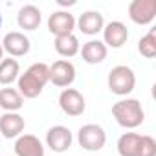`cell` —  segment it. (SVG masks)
I'll use <instances>...</instances> for the list:
<instances>
[{
    "mask_svg": "<svg viewBox=\"0 0 156 156\" xmlns=\"http://www.w3.org/2000/svg\"><path fill=\"white\" fill-rule=\"evenodd\" d=\"M50 83V66L46 62H33L17 79V90L24 99H35Z\"/></svg>",
    "mask_w": 156,
    "mask_h": 156,
    "instance_id": "1",
    "label": "cell"
},
{
    "mask_svg": "<svg viewBox=\"0 0 156 156\" xmlns=\"http://www.w3.org/2000/svg\"><path fill=\"white\" fill-rule=\"evenodd\" d=\"M112 116L123 129H136L145 121V112L136 98H127L112 105Z\"/></svg>",
    "mask_w": 156,
    "mask_h": 156,
    "instance_id": "2",
    "label": "cell"
},
{
    "mask_svg": "<svg viewBox=\"0 0 156 156\" xmlns=\"http://www.w3.org/2000/svg\"><path fill=\"white\" fill-rule=\"evenodd\" d=\"M108 90L116 96H129L136 87V73L127 64H118L108 72Z\"/></svg>",
    "mask_w": 156,
    "mask_h": 156,
    "instance_id": "3",
    "label": "cell"
},
{
    "mask_svg": "<svg viewBox=\"0 0 156 156\" xmlns=\"http://www.w3.org/2000/svg\"><path fill=\"white\" fill-rule=\"evenodd\" d=\"M77 141H79V145L85 151L96 152V151H101L105 147L107 132L98 123H87V125H83L79 129V132H77Z\"/></svg>",
    "mask_w": 156,
    "mask_h": 156,
    "instance_id": "4",
    "label": "cell"
},
{
    "mask_svg": "<svg viewBox=\"0 0 156 156\" xmlns=\"http://www.w3.org/2000/svg\"><path fill=\"white\" fill-rule=\"evenodd\" d=\"M75 81V66L68 59H59L50 66V83L59 88H68Z\"/></svg>",
    "mask_w": 156,
    "mask_h": 156,
    "instance_id": "5",
    "label": "cell"
},
{
    "mask_svg": "<svg viewBox=\"0 0 156 156\" xmlns=\"http://www.w3.org/2000/svg\"><path fill=\"white\" fill-rule=\"evenodd\" d=\"M59 107L61 110L66 114V116H72V118H77L81 116L87 108V101L83 98V94L75 88H64L61 94H59Z\"/></svg>",
    "mask_w": 156,
    "mask_h": 156,
    "instance_id": "6",
    "label": "cell"
},
{
    "mask_svg": "<svg viewBox=\"0 0 156 156\" xmlns=\"http://www.w3.org/2000/svg\"><path fill=\"white\" fill-rule=\"evenodd\" d=\"M129 17L134 24H151L156 17V0H132L129 4Z\"/></svg>",
    "mask_w": 156,
    "mask_h": 156,
    "instance_id": "7",
    "label": "cell"
},
{
    "mask_svg": "<svg viewBox=\"0 0 156 156\" xmlns=\"http://www.w3.org/2000/svg\"><path fill=\"white\" fill-rule=\"evenodd\" d=\"M73 136L72 130L64 125H55L50 127L46 132V145L53 151V152H66L72 147Z\"/></svg>",
    "mask_w": 156,
    "mask_h": 156,
    "instance_id": "8",
    "label": "cell"
},
{
    "mask_svg": "<svg viewBox=\"0 0 156 156\" xmlns=\"http://www.w3.org/2000/svg\"><path fill=\"white\" fill-rule=\"evenodd\" d=\"M48 30H50V33H53L55 37L70 35V33H73V30H75V17H73L70 11H64V9L53 11V13L48 17Z\"/></svg>",
    "mask_w": 156,
    "mask_h": 156,
    "instance_id": "9",
    "label": "cell"
},
{
    "mask_svg": "<svg viewBox=\"0 0 156 156\" xmlns=\"http://www.w3.org/2000/svg\"><path fill=\"white\" fill-rule=\"evenodd\" d=\"M0 44H2L4 53H9L11 57H24L30 51V48H31L30 39L22 31H9V33H6L4 41Z\"/></svg>",
    "mask_w": 156,
    "mask_h": 156,
    "instance_id": "10",
    "label": "cell"
},
{
    "mask_svg": "<svg viewBox=\"0 0 156 156\" xmlns=\"http://www.w3.org/2000/svg\"><path fill=\"white\" fill-rule=\"evenodd\" d=\"M129 41V30L121 20H112L103 28V44L107 48H121Z\"/></svg>",
    "mask_w": 156,
    "mask_h": 156,
    "instance_id": "11",
    "label": "cell"
},
{
    "mask_svg": "<svg viewBox=\"0 0 156 156\" xmlns=\"http://www.w3.org/2000/svg\"><path fill=\"white\" fill-rule=\"evenodd\" d=\"M24 118L19 112H4L0 116V136H4L8 140H17L24 132Z\"/></svg>",
    "mask_w": 156,
    "mask_h": 156,
    "instance_id": "12",
    "label": "cell"
},
{
    "mask_svg": "<svg viewBox=\"0 0 156 156\" xmlns=\"http://www.w3.org/2000/svg\"><path fill=\"white\" fill-rule=\"evenodd\" d=\"M15 154L17 156H44V145L33 134H20L15 140Z\"/></svg>",
    "mask_w": 156,
    "mask_h": 156,
    "instance_id": "13",
    "label": "cell"
},
{
    "mask_svg": "<svg viewBox=\"0 0 156 156\" xmlns=\"http://www.w3.org/2000/svg\"><path fill=\"white\" fill-rule=\"evenodd\" d=\"M42 22V13L37 6L33 4H26L19 9L17 13V24L20 30L24 31H35Z\"/></svg>",
    "mask_w": 156,
    "mask_h": 156,
    "instance_id": "14",
    "label": "cell"
},
{
    "mask_svg": "<svg viewBox=\"0 0 156 156\" xmlns=\"http://www.w3.org/2000/svg\"><path fill=\"white\" fill-rule=\"evenodd\" d=\"M75 26L85 35H98L105 28V19L99 11L90 9V11H85L83 15H79V19L75 20Z\"/></svg>",
    "mask_w": 156,
    "mask_h": 156,
    "instance_id": "15",
    "label": "cell"
},
{
    "mask_svg": "<svg viewBox=\"0 0 156 156\" xmlns=\"http://www.w3.org/2000/svg\"><path fill=\"white\" fill-rule=\"evenodd\" d=\"M81 57L85 62L88 64H99L107 59V53H108V48L103 44V41H88L83 44V48L79 50Z\"/></svg>",
    "mask_w": 156,
    "mask_h": 156,
    "instance_id": "16",
    "label": "cell"
},
{
    "mask_svg": "<svg viewBox=\"0 0 156 156\" xmlns=\"http://www.w3.org/2000/svg\"><path fill=\"white\" fill-rule=\"evenodd\" d=\"M140 147H141V134L138 132H125L118 140L119 156H140Z\"/></svg>",
    "mask_w": 156,
    "mask_h": 156,
    "instance_id": "17",
    "label": "cell"
},
{
    "mask_svg": "<svg viewBox=\"0 0 156 156\" xmlns=\"http://www.w3.org/2000/svg\"><path fill=\"white\" fill-rule=\"evenodd\" d=\"M53 46H55V51L61 55V57H73L79 53L81 50V44H79V39H77L73 33L70 35H61V37H55L53 41Z\"/></svg>",
    "mask_w": 156,
    "mask_h": 156,
    "instance_id": "18",
    "label": "cell"
},
{
    "mask_svg": "<svg viewBox=\"0 0 156 156\" xmlns=\"http://www.w3.org/2000/svg\"><path fill=\"white\" fill-rule=\"evenodd\" d=\"M24 107V98L17 88H0V108L6 112H19Z\"/></svg>",
    "mask_w": 156,
    "mask_h": 156,
    "instance_id": "19",
    "label": "cell"
},
{
    "mask_svg": "<svg viewBox=\"0 0 156 156\" xmlns=\"http://www.w3.org/2000/svg\"><path fill=\"white\" fill-rule=\"evenodd\" d=\"M19 75H20V64L17 59H2L0 61V85H11L19 79Z\"/></svg>",
    "mask_w": 156,
    "mask_h": 156,
    "instance_id": "20",
    "label": "cell"
},
{
    "mask_svg": "<svg viewBox=\"0 0 156 156\" xmlns=\"http://www.w3.org/2000/svg\"><path fill=\"white\" fill-rule=\"evenodd\" d=\"M138 51L147 57V59H154L156 57V28L149 30L147 35H143L138 42Z\"/></svg>",
    "mask_w": 156,
    "mask_h": 156,
    "instance_id": "21",
    "label": "cell"
},
{
    "mask_svg": "<svg viewBox=\"0 0 156 156\" xmlns=\"http://www.w3.org/2000/svg\"><path fill=\"white\" fill-rule=\"evenodd\" d=\"M140 156H156V140L152 136H141Z\"/></svg>",
    "mask_w": 156,
    "mask_h": 156,
    "instance_id": "22",
    "label": "cell"
},
{
    "mask_svg": "<svg viewBox=\"0 0 156 156\" xmlns=\"http://www.w3.org/2000/svg\"><path fill=\"white\" fill-rule=\"evenodd\" d=\"M57 4L62 6V8H64V6H73V4H75V0H68V2H66V0H57Z\"/></svg>",
    "mask_w": 156,
    "mask_h": 156,
    "instance_id": "23",
    "label": "cell"
},
{
    "mask_svg": "<svg viewBox=\"0 0 156 156\" xmlns=\"http://www.w3.org/2000/svg\"><path fill=\"white\" fill-rule=\"evenodd\" d=\"M4 59V50H2V44H0V61Z\"/></svg>",
    "mask_w": 156,
    "mask_h": 156,
    "instance_id": "24",
    "label": "cell"
},
{
    "mask_svg": "<svg viewBox=\"0 0 156 156\" xmlns=\"http://www.w3.org/2000/svg\"><path fill=\"white\" fill-rule=\"evenodd\" d=\"M0 28H2V13H0Z\"/></svg>",
    "mask_w": 156,
    "mask_h": 156,
    "instance_id": "25",
    "label": "cell"
},
{
    "mask_svg": "<svg viewBox=\"0 0 156 156\" xmlns=\"http://www.w3.org/2000/svg\"><path fill=\"white\" fill-rule=\"evenodd\" d=\"M0 140H2V136H0Z\"/></svg>",
    "mask_w": 156,
    "mask_h": 156,
    "instance_id": "26",
    "label": "cell"
}]
</instances>
